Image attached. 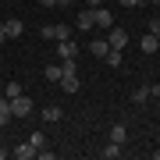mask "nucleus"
<instances>
[{"label": "nucleus", "instance_id": "2eb2a0df", "mask_svg": "<svg viewBox=\"0 0 160 160\" xmlns=\"http://www.w3.org/2000/svg\"><path fill=\"white\" fill-rule=\"evenodd\" d=\"M125 139H128V128L125 125H114V128H110V142H121V146H125Z\"/></svg>", "mask_w": 160, "mask_h": 160}, {"label": "nucleus", "instance_id": "ddd939ff", "mask_svg": "<svg viewBox=\"0 0 160 160\" xmlns=\"http://www.w3.org/2000/svg\"><path fill=\"white\" fill-rule=\"evenodd\" d=\"M43 121H50V125H57V121H64V110L50 103V107H43Z\"/></svg>", "mask_w": 160, "mask_h": 160}, {"label": "nucleus", "instance_id": "a878e982", "mask_svg": "<svg viewBox=\"0 0 160 160\" xmlns=\"http://www.w3.org/2000/svg\"><path fill=\"white\" fill-rule=\"evenodd\" d=\"M7 43V32H4V25H0V46H4Z\"/></svg>", "mask_w": 160, "mask_h": 160}, {"label": "nucleus", "instance_id": "5701e85b", "mask_svg": "<svg viewBox=\"0 0 160 160\" xmlns=\"http://www.w3.org/2000/svg\"><path fill=\"white\" fill-rule=\"evenodd\" d=\"M142 0H118V7H139Z\"/></svg>", "mask_w": 160, "mask_h": 160}, {"label": "nucleus", "instance_id": "7ed1b4c3", "mask_svg": "<svg viewBox=\"0 0 160 160\" xmlns=\"http://www.w3.org/2000/svg\"><path fill=\"white\" fill-rule=\"evenodd\" d=\"M11 110H14V118H29V114H32V100L22 92V96L11 100Z\"/></svg>", "mask_w": 160, "mask_h": 160}, {"label": "nucleus", "instance_id": "2f4dec72", "mask_svg": "<svg viewBox=\"0 0 160 160\" xmlns=\"http://www.w3.org/2000/svg\"><path fill=\"white\" fill-rule=\"evenodd\" d=\"M0 7H4V4H0Z\"/></svg>", "mask_w": 160, "mask_h": 160}, {"label": "nucleus", "instance_id": "20e7f679", "mask_svg": "<svg viewBox=\"0 0 160 160\" xmlns=\"http://www.w3.org/2000/svg\"><path fill=\"white\" fill-rule=\"evenodd\" d=\"M57 53H61V61L78 57V43H75V39H61V43H57Z\"/></svg>", "mask_w": 160, "mask_h": 160}, {"label": "nucleus", "instance_id": "cd10ccee", "mask_svg": "<svg viewBox=\"0 0 160 160\" xmlns=\"http://www.w3.org/2000/svg\"><path fill=\"white\" fill-rule=\"evenodd\" d=\"M7 153H11V149H4V146H0V160H4V157H7Z\"/></svg>", "mask_w": 160, "mask_h": 160}, {"label": "nucleus", "instance_id": "aec40b11", "mask_svg": "<svg viewBox=\"0 0 160 160\" xmlns=\"http://www.w3.org/2000/svg\"><path fill=\"white\" fill-rule=\"evenodd\" d=\"M29 142H32L36 149H43V146H46V135H43V132H32V135H29Z\"/></svg>", "mask_w": 160, "mask_h": 160}, {"label": "nucleus", "instance_id": "f8f14e48", "mask_svg": "<svg viewBox=\"0 0 160 160\" xmlns=\"http://www.w3.org/2000/svg\"><path fill=\"white\" fill-rule=\"evenodd\" d=\"M57 86H61L64 92H78L82 82H78V75H61V82H57Z\"/></svg>", "mask_w": 160, "mask_h": 160}, {"label": "nucleus", "instance_id": "b1692460", "mask_svg": "<svg viewBox=\"0 0 160 160\" xmlns=\"http://www.w3.org/2000/svg\"><path fill=\"white\" fill-rule=\"evenodd\" d=\"M149 100H160V86H149Z\"/></svg>", "mask_w": 160, "mask_h": 160}, {"label": "nucleus", "instance_id": "7c9ffc66", "mask_svg": "<svg viewBox=\"0 0 160 160\" xmlns=\"http://www.w3.org/2000/svg\"><path fill=\"white\" fill-rule=\"evenodd\" d=\"M157 50H160V36H157Z\"/></svg>", "mask_w": 160, "mask_h": 160}, {"label": "nucleus", "instance_id": "6ab92c4d", "mask_svg": "<svg viewBox=\"0 0 160 160\" xmlns=\"http://www.w3.org/2000/svg\"><path fill=\"white\" fill-rule=\"evenodd\" d=\"M103 61H107L110 68H121V50H110V53H107V57H103Z\"/></svg>", "mask_w": 160, "mask_h": 160}, {"label": "nucleus", "instance_id": "9d476101", "mask_svg": "<svg viewBox=\"0 0 160 160\" xmlns=\"http://www.w3.org/2000/svg\"><path fill=\"white\" fill-rule=\"evenodd\" d=\"M121 153H125V146H121V142H107V146L100 149V157H103V160H118Z\"/></svg>", "mask_w": 160, "mask_h": 160}, {"label": "nucleus", "instance_id": "f03ea898", "mask_svg": "<svg viewBox=\"0 0 160 160\" xmlns=\"http://www.w3.org/2000/svg\"><path fill=\"white\" fill-rule=\"evenodd\" d=\"M128 39H132V36L121 29V25H110V29H107V43H110V50H125Z\"/></svg>", "mask_w": 160, "mask_h": 160}, {"label": "nucleus", "instance_id": "9b49d317", "mask_svg": "<svg viewBox=\"0 0 160 160\" xmlns=\"http://www.w3.org/2000/svg\"><path fill=\"white\" fill-rule=\"evenodd\" d=\"M11 157H18V160H32V157H36V146H32V142H22V146L11 149Z\"/></svg>", "mask_w": 160, "mask_h": 160}, {"label": "nucleus", "instance_id": "4be33fe9", "mask_svg": "<svg viewBox=\"0 0 160 160\" xmlns=\"http://www.w3.org/2000/svg\"><path fill=\"white\" fill-rule=\"evenodd\" d=\"M149 32H153V36H160V18H149Z\"/></svg>", "mask_w": 160, "mask_h": 160}, {"label": "nucleus", "instance_id": "4468645a", "mask_svg": "<svg viewBox=\"0 0 160 160\" xmlns=\"http://www.w3.org/2000/svg\"><path fill=\"white\" fill-rule=\"evenodd\" d=\"M61 75H64L61 64H46V68H43V78L46 82H61Z\"/></svg>", "mask_w": 160, "mask_h": 160}, {"label": "nucleus", "instance_id": "39448f33", "mask_svg": "<svg viewBox=\"0 0 160 160\" xmlns=\"http://www.w3.org/2000/svg\"><path fill=\"white\" fill-rule=\"evenodd\" d=\"M92 18H96V29H110V25H114V18H110V11L107 7H92Z\"/></svg>", "mask_w": 160, "mask_h": 160}, {"label": "nucleus", "instance_id": "dca6fc26", "mask_svg": "<svg viewBox=\"0 0 160 160\" xmlns=\"http://www.w3.org/2000/svg\"><path fill=\"white\" fill-rule=\"evenodd\" d=\"M146 100H149V86H139L135 92H132V103H139V107H142Z\"/></svg>", "mask_w": 160, "mask_h": 160}, {"label": "nucleus", "instance_id": "0eeeda50", "mask_svg": "<svg viewBox=\"0 0 160 160\" xmlns=\"http://www.w3.org/2000/svg\"><path fill=\"white\" fill-rule=\"evenodd\" d=\"M89 53H92V57H100V61L107 57V53H110V43H107V36H103V39H92V43H89Z\"/></svg>", "mask_w": 160, "mask_h": 160}, {"label": "nucleus", "instance_id": "a211bd4d", "mask_svg": "<svg viewBox=\"0 0 160 160\" xmlns=\"http://www.w3.org/2000/svg\"><path fill=\"white\" fill-rule=\"evenodd\" d=\"M142 53H157V36H142Z\"/></svg>", "mask_w": 160, "mask_h": 160}, {"label": "nucleus", "instance_id": "412c9836", "mask_svg": "<svg viewBox=\"0 0 160 160\" xmlns=\"http://www.w3.org/2000/svg\"><path fill=\"white\" fill-rule=\"evenodd\" d=\"M61 68H64V75H78V64H75V57H71V61H61Z\"/></svg>", "mask_w": 160, "mask_h": 160}, {"label": "nucleus", "instance_id": "1a4fd4ad", "mask_svg": "<svg viewBox=\"0 0 160 160\" xmlns=\"http://www.w3.org/2000/svg\"><path fill=\"white\" fill-rule=\"evenodd\" d=\"M4 32H7V39H14V36H22V32H25L22 18H7V22H4Z\"/></svg>", "mask_w": 160, "mask_h": 160}, {"label": "nucleus", "instance_id": "c85d7f7f", "mask_svg": "<svg viewBox=\"0 0 160 160\" xmlns=\"http://www.w3.org/2000/svg\"><path fill=\"white\" fill-rule=\"evenodd\" d=\"M68 4H71V0H57V7H68Z\"/></svg>", "mask_w": 160, "mask_h": 160}, {"label": "nucleus", "instance_id": "c756f323", "mask_svg": "<svg viewBox=\"0 0 160 160\" xmlns=\"http://www.w3.org/2000/svg\"><path fill=\"white\" fill-rule=\"evenodd\" d=\"M153 160H160V149H153Z\"/></svg>", "mask_w": 160, "mask_h": 160}, {"label": "nucleus", "instance_id": "f3484780", "mask_svg": "<svg viewBox=\"0 0 160 160\" xmlns=\"http://www.w3.org/2000/svg\"><path fill=\"white\" fill-rule=\"evenodd\" d=\"M4 96H7V100L22 96V82H7V86H4Z\"/></svg>", "mask_w": 160, "mask_h": 160}, {"label": "nucleus", "instance_id": "423d86ee", "mask_svg": "<svg viewBox=\"0 0 160 160\" xmlns=\"http://www.w3.org/2000/svg\"><path fill=\"white\" fill-rule=\"evenodd\" d=\"M78 29H82V32L96 29V18H92V7H82V11H78Z\"/></svg>", "mask_w": 160, "mask_h": 160}, {"label": "nucleus", "instance_id": "f257e3e1", "mask_svg": "<svg viewBox=\"0 0 160 160\" xmlns=\"http://www.w3.org/2000/svg\"><path fill=\"white\" fill-rule=\"evenodd\" d=\"M43 39H50V43H61V39H71V25H43L39 29Z\"/></svg>", "mask_w": 160, "mask_h": 160}, {"label": "nucleus", "instance_id": "6e6552de", "mask_svg": "<svg viewBox=\"0 0 160 160\" xmlns=\"http://www.w3.org/2000/svg\"><path fill=\"white\" fill-rule=\"evenodd\" d=\"M14 121V110H11V100L0 92V125H11Z\"/></svg>", "mask_w": 160, "mask_h": 160}, {"label": "nucleus", "instance_id": "bb28decb", "mask_svg": "<svg viewBox=\"0 0 160 160\" xmlns=\"http://www.w3.org/2000/svg\"><path fill=\"white\" fill-rule=\"evenodd\" d=\"M103 4V0H86V7H100Z\"/></svg>", "mask_w": 160, "mask_h": 160}, {"label": "nucleus", "instance_id": "393cba45", "mask_svg": "<svg viewBox=\"0 0 160 160\" xmlns=\"http://www.w3.org/2000/svg\"><path fill=\"white\" fill-rule=\"evenodd\" d=\"M39 4H43V7H57V0H39Z\"/></svg>", "mask_w": 160, "mask_h": 160}]
</instances>
